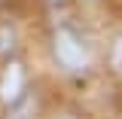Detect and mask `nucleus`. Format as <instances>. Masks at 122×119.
Segmentation results:
<instances>
[{"label":"nucleus","mask_w":122,"mask_h":119,"mask_svg":"<svg viewBox=\"0 0 122 119\" xmlns=\"http://www.w3.org/2000/svg\"><path fill=\"white\" fill-rule=\"evenodd\" d=\"M21 92H25V70H21V64H9L0 79V98L6 104H15L21 98Z\"/></svg>","instance_id":"2"},{"label":"nucleus","mask_w":122,"mask_h":119,"mask_svg":"<svg viewBox=\"0 0 122 119\" xmlns=\"http://www.w3.org/2000/svg\"><path fill=\"white\" fill-rule=\"evenodd\" d=\"M110 61H113V67L122 73V37H116V43H113V52H110Z\"/></svg>","instance_id":"3"},{"label":"nucleus","mask_w":122,"mask_h":119,"mask_svg":"<svg viewBox=\"0 0 122 119\" xmlns=\"http://www.w3.org/2000/svg\"><path fill=\"white\" fill-rule=\"evenodd\" d=\"M52 49H55V58L64 70H70V73H79V70H86L89 67V52H86V46L82 40L76 37L73 31L61 28L55 34V40H52Z\"/></svg>","instance_id":"1"}]
</instances>
